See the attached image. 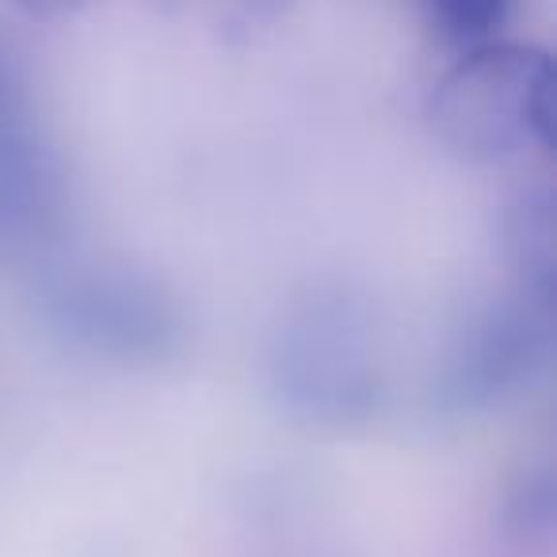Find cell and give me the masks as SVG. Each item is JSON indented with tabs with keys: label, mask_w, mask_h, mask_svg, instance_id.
Listing matches in <instances>:
<instances>
[{
	"label": "cell",
	"mask_w": 557,
	"mask_h": 557,
	"mask_svg": "<svg viewBox=\"0 0 557 557\" xmlns=\"http://www.w3.org/2000/svg\"><path fill=\"white\" fill-rule=\"evenodd\" d=\"M432 126L470 157H500L546 138L549 62L519 42H481L458 54L432 92Z\"/></svg>",
	"instance_id": "obj_1"
},
{
	"label": "cell",
	"mask_w": 557,
	"mask_h": 557,
	"mask_svg": "<svg viewBox=\"0 0 557 557\" xmlns=\"http://www.w3.org/2000/svg\"><path fill=\"white\" fill-rule=\"evenodd\" d=\"M519 0H420L428 27L450 47L470 50L500 39V27L511 20Z\"/></svg>",
	"instance_id": "obj_2"
},
{
	"label": "cell",
	"mask_w": 557,
	"mask_h": 557,
	"mask_svg": "<svg viewBox=\"0 0 557 557\" xmlns=\"http://www.w3.org/2000/svg\"><path fill=\"white\" fill-rule=\"evenodd\" d=\"M290 4L295 0H210V16L222 39L248 42L271 32L290 12Z\"/></svg>",
	"instance_id": "obj_3"
},
{
	"label": "cell",
	"mask_w": 557,
	"mask_h": 557,
	"mask_svg": "<svg viewBox=\"0 0 557 557\" xmlns=\"http://www.w3.org/2000/svg\"><path fill=\"white\" fill-rule=\"evenodd\" d=\"M12 4L32 20H62L73 16L77 9H85L88 0H12Z\"/></svg>",
	"instance_id": "obj_4"
},
{
	"label": "cell",
	"mask_w": 557,
	"mask_h": 557,
	"mask_svg": "<svg viewBox=\"0 0 557 557\" xmlns=\"http://www.w3.org/2000/svg\"><path fill=\"white\" fill-rule=\"evenodd\" d=\"M0 108H4V62H0Z\"/></svg>",
	"instance_id": "obj_5"
},
{
	"label": "cell",
	"mask_w": 557,
	"mask_h": 557,
	"mask_svg": "<svg viewBox=\"0 0 557 557\" xmlns=\"http://www.w3.org/2000/svg\"><path fill=\"white\" fill-rule=\"evenodd\" d=\"M172 4H187V0H172Z\"/></svg>",
	"instance_id": "obj_6"
}]
</instances>
